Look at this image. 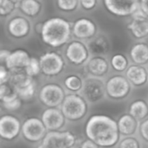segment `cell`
<instances>
[{
  "instance_id": "19",
  "label": "cell",
  "mask_w": 148,
  "mask_h": 148,
  "mask_svg": "<svg viewBox=\"0 0 148 148\" xmlns=\"http://www.w3.org/2000/svg\"><path fill=\"white\" fill-rule=\"evenodd\" d=\"M126 77L134 87H141L147 84L148 71L141 65H131L126 70Z\"/></svg>"
},
{
  "instance_id": "34",
  "label": "cell",
  "mask_w": 148,
  "mask_h": 148,
  "mask_svg": "<svg viewBox=\"0 0 148 148\" xmlns=\"http://www.w3.org/2000/svg\"><path fill=\"white\" fill-rule=\"evenodd\" d=\"M22 101L23 100L20 97H18V98H16L15 100H12L10 101L2 103V106L7 111H10V112L16 111L19 108H21V107H22Z\"/></svg>"
},
{
  "instance_id": "18",
  "label": "cell",
  "mask_w": 148,
  "mask_h": 148,
  "mask_svg": "<svg viewBox=\"0 0 148 148\" xmlns=\"http://www.w3.org/2000/svg\"><path fill=\"white\" fill-rule=\"evenodd\" d=\"M8 31L15 38H23L29 35L30 23L28 19L23 16L13 17L8 23Z\"/></svg>"
},
{
  "instance_id": "20",
  "label": "cell",
  "mask_w": 148,
  "mask_h": 148,
  "mask_svg": "<svg viewBox=\"0 0 148 148\" xmlns=\"http://www.w3.org/2000/svg\"><path fill=\"white\" fill-rule=\"evenodd\" d=\"M87 70L92 76L101 77L108 74L109 63L103 56H94L88 61Z\"/></svg>"
},
{
  "instance_id": "24",
  "label": "cell",
  "mask_w": 148,
  "mask_h": 148,
  "mask_svg": "<svg viewBox=\"0 0 148 148\" xmlns=\"http://www.w3.org/2000/svg\"><path fill=\"white\" fill-rule=\"evenodd\" d=\"M33 82L34 80L32 79V77L27 75L25 71L16 70L14 71V74L11 75L10 84L14 88L15 90H16L29 85Z\"/></svg>"
},
{
  "instance_id": "25",
  "label": "cell",
  "mask_w": 148,
  "mask_h": 148,
  "mask_svg": "<svg viewBox=\"0 0 148 148\" xmlns=\"http://www.w3.org/2000/svg\"><path fill=\"white\" fill-rule=\"evenodd\" d=\"M19 8L24 15L35 17L41 12L42 4L38 0H21Z\"/></svg>"
},
{
  "instance_id": "23",
  "label": "cell",
  "mask_w": 148,
  "mask_h": 148,
  "mask_svg": "<svg viewBox=\"0 0 148 148\" xmlns=\"http://www.w3.org/2000/svg\"><path fill=\"white\" fill-rule=\"evenodd\" d=\"M128 113L137 119L140 122L147 119L148 117V103L142 99H138L133 101L128 109Z\"/></svg>"
},
{
  "instance_id": "11",
  "label": "cell",
  "mask_w": 148,
  "mask_h": 148,
  "mask_svg": "<svg viewBox=\"0 0 148 148\" xmlns=\"http://www.w3.org/2000/svg\"><path fill=\"white\" fill-rule=\"evenodd\" d=\"M22 133V124L19 119L11 114H3L0 118V136L2 140L12 141Z\"/></svg>"
},
{
  "instance_id": "31",
  "label": "cell",
  "mask_w": 148,
  "mask_h": 148,
  "mask_svg": "<svg viewBox=\"0 0 148 148\" xmlns=\"http://www.w3.org/2000/svg\"><path fill=\"white\" fill-rule=\"evenodd\" d=\"M16 8L15 0H0V15L2 16L11 14Z\"/></svg>"
},
{
  "instance_id": "33",
  "label": "cell",
  "mask_w": 148,
  "mask_h": 148,
  "mask_svg": "<svg viewBox=\"0 0 148 148\" xmlns=\"http://www.w3.org/2000/svg\"><path fill=\"white\" fill-rule=\"evenodd\" d=\"M79 4V0H57V6L63 11H73Z\"/></svg>"
},
{
  "instance_id": "28",
  "label": "cell",
  "mask_w": 148,
  "mask_h": 148,
  "mask_svg": "<svg viewBox=\"0 0 148 148\" xmlns=\"http://www.w3.org/2000/svg\"><path fill=\"white\" fill-rule=\"evenodd\" d=\"M111 66L115 71L123 72L127 69L128 60L125 56L121 54H116L111 59Z\"/></svg>"
},
{
  "instance_id": "3",
  "label": "cell",
  "mask_w": 148,
  "mask_h": 148,
  "mask_svg": "<svg viewBox=\"0 0 148 148\" xmlns=\"http://www.w3.org/2000/svg\"><path fill=\"white\" fill-rule=\"evenodd\" d=\"M61 109L67 121L76 122L82 120L88 114V102L82 95L69 94L67 95Z\"/></svg>"
},
{
  "instance_id": "8",
  "label": "cell",
  "mask_w": 148,
  "mask_h": 148,
  "mask_svg": "<svg viewBox=\"0 0 148 148\" xmlns=\"http://www.w3.org/2000/svg\"><path fill=\"white\" fill-rule=\"evenodd\" d=\"M42 144L45 148H71L77 144V139L69 131L48 132Z\"/></svg>"
},
{
  "instance_id": "14",
  "label": "cell",
  "mask_w": 148,
  "mask_h": 148,
  "mask_svg": "<svg viewBox=\"0 0 148 148\" xmlns=\"http://www.w3.org/2000/svg\"><path fill=\"white\" fill-rule=\"evenodd\" d=\"M133 20L127 28L137 39H143L148 36V17L142 11L138 10L133 15Z\"/></svg>"
},
{
  "instance_id": "1",
  "label": "cell",
  "mask_w": 148,
  "mask_h": 148,
  "mask_svg": "<svg viewBox=\"0 0 148 148\" xmlns=\"http://www.w3.org/2000/svg\"><path fill=\"white\" fill-rule=\"evenodd\" d=\"M85 134L101 148L114 147L121 138L117 121L104 114H95L88 118L85 125Z\"/></svg>"
},
{
  "instance_id": "10",
  "label": "cell",
  "mask_w": 148,
  "mask_h": 148,
  "mask_svg": "<svg viewBox=\"0 0 148 148\" xmlns=\"http://www.w3.org/2000/svg\"><path fill=\"white\" fill-rule=\"evenodd\" d=\"M41 71L46 76L58 75L64 68V60L56 52H47L40 59Z\"/></svg>"
},
{
  "instance_id": "22",
  "label": "cell",
  "mask_w": 148,
  "mask_h": 148,
  "mask_svg": "<svg viewBox=\"0 0 148 148\" xmlns=\"http://www.w3.org/2000/svg\"><path fill=\"white\" fill-rule=\"evenodd\" d=\"M130 56L133 62L137 65H145L148 63V44L140 42L134 45L130 50Z\"/></svg>"
},
{
  "instance_id": "4",
  "label": "cell",
  "mask_w": 148,
  "mask_h": 148,
  "mask_svg": "<svg viewBox=\"0 0 148 148\" xmlns=\"http://www.w3.org/2000/svg\"><path fill=\"white\" fill-rule=\"evenodd\" d=\"M81 95L90 104L100 102L107 95L106 83L101 77L89 76L84 80Z\"/></svg>"
},
{
  "instance_id": "27",
  "label": "cell",
  "mask_w": 148,
  "mask_h": 148,
  "mask_svg": "<svg viewBox=\"0 0 148 148\" xmlns=\"http://www.w3.org/2000/svg\"><path fill=\"white\" fill-rule=\"evenodd\" d=\"M18 95L15 91L14 88L8 83L1 84L0 86V100L2 103L10 101L18 98Z\"/></svg>"
},
{
  "instance_id": "17",
  "label": "cell",
  "mask_w": 148,
  "mask_h": 148,
  "mask_svg": "<svg viewBox=\"0 0 148 148\" xmlns=\"http://www.w3.org/2000/svg\"><path fill=\"white\" fill-rule=\"evenodd\" d=\"M118 127L121 137L134 136L140 128V122L129 113L122 114L117 121Z\"/></svg>"
},
{
  "instance_id": "43",
  "label": "cell",
  "mask_w": 148,
  "mask_h": 148,
  "mask_svg": "<svg viewBox=\"0 0 148 148\" xmlns=\"http://www.w3.org/2000/svg\"><path fill=\"white\" fill-rule=\"evenodd\" d=\"M147 71H148V70H147Z\"/></svg>"
},
{
  "instance_id": "2",
  "label": "cell",
  "mask_w": 148,
  "mask_h": 148,
  "mask_svg": "<svg viewBox=\"0 0 148 148\" xmlns=\"http://www.w3.org/2000/svg\"><path fill=\"white\" fill-rule=\"evenodd\" d=\"M70 23L62 17H52L42 23L41 37L47 45L58 48L64 45L70 38Z\"/></svg>"
},
{
  "instance_id": "32",
  "label": "cell",
  "mask_w": 148,
  "mask_h": 148,
  "mask_svg": "<svg viewBox=\"0 0 148 148\" xmlns=\"http://www.w3.org/2000/svg\"><path fill=\"white\" fill-rule=\"evenodd\" d=\"M24 71L27 73V75H29L31 77H34V76L37 75L40 72H42L41 71L40 61L37 58L31 57V59L29 61V63L25 68Z\"/></svg>"
},
{
  "instance_id": "5",
  "label": "cell",
  "mask_w": 148,
  "mask_h": 148,
  "mask_svg": "<svg viewBox=\"0 0 148 148\" xmlns=\"http://www.w3.org/2000/svg\"><path fill=\"white\" fill-rule=\"evenodd\" d=\"M132 84L126 76L117 75L109 78L106 82V92L108 98L114 101L126 99L132 91Z\"/></svg>"
},
{
  "instance_id": "37",
  "label": "cell",
  "mask_w": 148,
  "mask_h": 148,
  "mask_svg": "<svg viewBox=\"0 0 148 148\" xmlns=\"http://www.w3.org/2000/svg\"><path fill=\"white\" fill-rule=\"evenodd\" d=\"M80 1L83 9L88 10H93L97 4V0H80Z\"/></svg>"
},
{
  "instance_id": "7",
  "label": "cell",
  "mask_w": 148,
  "mask_h": 148,
  "mask_svg": "<svg viewBox=\"0 0 148 148\" xmlns=\"http://www.w3.org/2000/svg\"><path fill=\"white\" fill-rule=\"evenodd\" d=\"M66 95L63 88L56 83L45 84L39 91V100L47 108L61 107Z\"/></svg>"
},
{
  "instance_id": "35",
  "label": "cell",
  "mask_w": 148,
  "mask_h": 148,
  "mask_svg": "<svg viewBox=\"0 0 148 148\" xmlns=\"http://www.w3.org/2000/svg\"><path fill=\"white\" fill-rule=\"evenodd\" d=\"M139 133L142 140L148 143V118L142 121L140 124Z\"/></svg>"
},
{
  "instance_id": "13",
  "label": "cell",
  "mask_w": 148,
  "mask_h": 148,
  "mask_svg": "<svg viewBox=\"0 0 148 148\" xmlns=\"http://www.w3.org/2000/svg\"><path fill=\"white\" fill-rule=\"evenodd\" d=\"M65 54L71 63L82 65L88 61L90 52L85 43L80 41H74L69 44Z\"/></svg>"
},
{
  "instance_id": "15",
  "label": "cell",
  "mask_w": 148,
  "mask_h": 148,
  "mask_svg": "<svg viewBox=\"0 0 148 148\" xmlns=\"http://www.w3.org/2000/svg\"><path fill=\"white\" fill-rule=\"evenodd\" d=\"M31 57L29 53L23 49H16L10 53L9 57L6 59L5 67L10 70H21L25 69V68L29 63Z\"/></svg>"
},
{
  "instance_id": "16",
  "label": "cell",
  "mask_w": 148,
  "mask_h": 148,
  "mask_svg": "<svg viewBox=\"0 0 148 148\" xmlns=\"http://www.w3.org/2000/svg\"><path fill=\"white\" fill-rule=\"evenodd\" d=\"M96 33L95 23L88 18H80L76 20L73 26V34L79 39H88Z\"/></svg>"
},
{
  "instance_id": "12",
  "label": "cell",
  "mask_w": 148,
  "mask_h": 148,
  "mask_svg": "<svg viewBox=\"0 0 148 148\" xmlns=\"http://www.w3.org/2000/svg\"><path fill=\"white\" fill-rule=\"evenodd\" d=\"M42 121L48 132H54L63 128L67 119L61 108H48L42 114Z\"/></svg>"
},
{
  "instance_id": "29",
  "label": "cell",
  "mask_w": 148,
  "mask_h": 148,
  "mask_svg": "<svg viewBox=\"0 0 148 148\" xmlns=\"http://www.w3.org/2000/svg\"><path fill=\"white\" fill-rule=\"evenodd\" d=\"M36 82H33L29 85L23 87L22 88L16 89L15 91L23 101H29L34 97L36 94Z\"/></svg>"
},
{
  "instance_id": "30",
  "label": "cell",
  "mask_w": 148,
  "mask_h": 148,
  "mask_svg": "<svg viewBox=\"0 0 148 148\" xmlns=\"http://www.w3.org/2000/svg\"><path fill=\"white\" fill-rule=\"evenodd\" d=\"M118 148H142L141 143L134 136H127L121 139Z\"/></svg>"
},
{
  "instance_id": "26",
  "label": "cell",
  "mask_w": 148,
  "mask_h": 148,
  "mask_svg": "<svg viewBox=\"0 0 148 148\" xmlns=\"http://www.w3.org/2000/svg\"><path fill=\"white\" fill-rule=\"evenodd\" d=\"M83 82L84 80H82L79 75H70L65 78L64 86L69 92L77 94V93H81L83 87Z\"/></svg>"
},
{
  "instance_id": "40",
  "label": "cell",
  "mask_w": 148,
  "mask_h": 148,
  "mask_svg": "<svg viewBox=\"0 0 148 148\" xmlns=\"http://www.w3.org/2000/svg\"><path fill=\"white\" fill-rule=\"evenodd\" d=\"M10 51L7 50V49H2L0 52V59L3 62H4L6 61V59L9 57V56L10 55Z\"/></svg>"
},
{
  "instance_id": "42",
  "label": "cell",
  "mask_w": 148,
  "mask_h": 148,
  "mask_svg": "<svg viewBox=\"0 0 148 148\" xmlns=\"http://www.w3.org/2000/svg\"><path fill=\"white\" fill-rule=\"evenodd\" d=\"M71 148H80V146H77V144H76L75 146H74L73 147H71Z\"/></svg>"
},
{
  "instance_id": "36",
  "label": "cell",
  "mask_w": 148,
  "mask_h": 148,
  "mask_svg": "<svg viewBox=\"0 0 148 148\" xmlns=\"http://www.w3.org/2000/svg\"><path fill=\"white\" fill-rule=\"evenodd\" d=\"M11 77V75L10 73V71L7 69L6 67H4L3 65L0 66V84H4V83H8V82H10Z\"/></svg>"
},
{
  "instance_id": "38",
  "label": "cell",
  "mask_w": 148,
  "mask_h": 148,
  "mask_svg": "<svg viewBox=\"0 0 148 148\" xmlns=\"http://www.w3.org/2000/svg\"><path fill=\"white\" fill-rule=\"evenodd\" d=\"M80 148H101L96 143H95L93 140L87 138V140H83L80 144Z\"/></svg>"
},
{
  "instance_id": "39",
  "label": "cell",
  "mask_w": 148,
  "mask_h": 148,
  "mask_svg": "<svg viewBox=\"0 0 148 148\" xmlns=\"http://www.w3.org/2000/svg\"><path fill=\"white\" fill-rule=\"evenodd\" d=\"M140 10L148 16V0H140Z\"/></svg>"
},
{
  "instance_id": "6",
  "label": "cell",
  "mask_w": 148,
  "mask_h": 148,
  "mask_svg": "<svg viewBox=\"0 0 148 148\" xmlns=\"http://www.w3.org/2000/svg\"><path fill=\"white\" fill-rule=\"evenodd\" d=\"M22 136L30 143H38L42 141L48 134L42 119L37 117H29L22 123Z\"/></svg>"
},
{
  "instance_id": "21",
  "label": "cell",
  "mask_w": 148,
  "mask_h": 148,
  "mask_svg": "<svg viewBox=\"0 0 148 148\" xmlns=\"http://www.w3.org/2000/svg\"><path fill=\"white\" fill-rule=\"evenodd\" d=\"M88 48L90 54L95 56H102L108 53L110 49V43L105 36H98L89 41Z\"/></svg>"
},
{
  "instance_id": "41",
  "label": "cell",
  "mask_w": 148,
  "mask_h": 148,
  "mask_svg": "<svg viewBox=\"0 0 148 148\" xmlns=\"http://www.w3.org/2000/svg\"><path fill=\"white\" fill-rule=\"evenodd\" d=\"M36 148H45V147H44V146H43V145H42V144L41 143V144H40L39 146H37V147H36Z\"/></svg>"
},
{
  "instance_id": "9",
  "label": "cell",
  "mask_w": 148,
  "mask_h": 148,
  "mask_svg": "<svg viewBox=\"0 0 148 148\" xmlns=\"http://www.w3.org/2000/svg\"><path fill=\"white\" fill-rule=\"evenodd\" d=\"M103 3L111 14L118 16L134 15L140 7L139 0H103Z\"/></svg>"
}]
</instances>
